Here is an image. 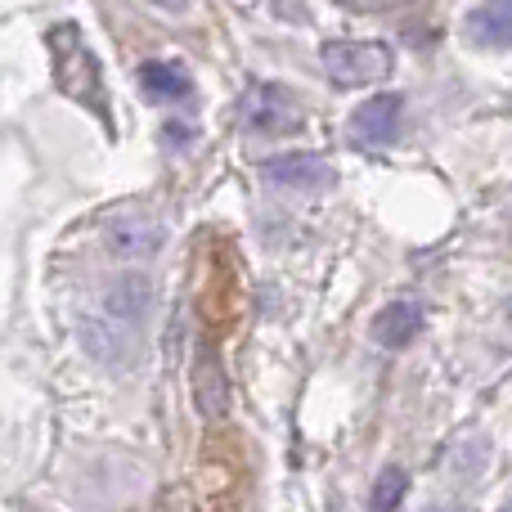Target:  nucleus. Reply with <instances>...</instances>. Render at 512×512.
Returning a JSON list of instances; mask_svg holds the SVG:
<instances>
[{"mask_svg": "<svg viewBox=\"0 0 512 512\" xmlns=\"http://www.w3.org/2000/svg\"><path fill=\"white\" fill-rule=\"evenodd\" d=\"M239 126L252 135H265V140H288V135H297L306 126V113H301L297 95L288 86L256 81L239 99Z\"/></svg>", "mask_w": 512, "mask_h": 512, "instance_id": "obj_1", "label": "nucleus"}, {"mask_svg": "<svg viewBox=\"0 0 512 512\" xmlns=\"http://www.w3.org/2000/svg\"><path fill=\"white\" fill-rule=\"evenodd\" d=\"M319 63L337 86H378L391 77L396 54L387 41H328L319 50Z\"/></svg>", "mask_w": 512, "mask_h": 512, "instance_id": "obj_2", "label": "nucleus"}, {"mask_svg": "<svg viewBox=\"0 0 512 512\" xmlns=\"http://www.w3.org/2000/svg\"><path fill=\"white\" fill-rule=\"evenodd\" d=\"M50 45H54V77H59V86L68 90L72 99L95 104L99 95H90V86L99 90V63H95V54L81 45V32L72 23H63L50 32Z\"/></svg>", "mask_w": 512, "mask_h": 512, "instance_id": "obj_3", "label": "nucleus"}, {"mask_svg": "<svg viewBox=\"0 0 512 512\" xmlns=\"http://www.w3.org/2000/svg\"><path fill=\"white\" fill-rule=\"evenodd\" d=\"M99 239H104L108 256L135 265V261H149V256L162 252V225L153 221L149 212H122V216H108Z\"/></svg>", "mask_w": 512, "mask_h": 512, "instance_id": "obj_4", "label": "nucleus"}, {"mask_svg": "<svg viewBox=\"0 0 512 512\" xmlns=\"http://www.w3.org/2000/svg\"><path fill=\"white\" fill-rule=\"evenodd\" d=\"M194 409L207 423L230 414V382H225L221 351H216L212 342H203L194 355Z\"/></svg>", "mask_w": 512, "mask_h": 512, "instance_id": "obj_5", "label": "nucleus"}, {"mask_svg": "<svg viewBox=\"0 0 512 512\" xmlns=\"http://www.w3.org/2000/svg\"><path fill=\"white\" fill-rule=\"evenodd\" d=\"M261 176L283 189H297V194H319V189L333 185V167L319 153H283V158H270L261 167Z\"/></svg>", "mask_w": 512, "mask_h": 512, "instance_id": "obj_6", "label": "nucleus"}, {"mask_svg": "<svg viewBox=\"0 0 512 512\" xmlns=\"http://www.w3.org/2000/svg\"><path fill=\"white\" fill-rule=\"evenodd\" d=\"M400 113H405V99H400L396 90L364 99V104L351 113V135L360 144H391L400 131Z\"/></svg>", "mask_w": 512, "mask_h": 512, "instance_id": "obj_7", "label": "nucleus"}, {"mask_svg": "<svg viewBox=\"0 0 512 512\" xmlns=\"http://www.w3.org/2000/svg\"><path fill=\"white\" fill-rule=\"evenodd\" d=\"M418 328H423V306H418L414 297H396L373 315L369 333L382 351H405V346L418 337Z\"/></svg>", "mask_w": 512, "mask_h": 512, "instance_id": "obj_8", "label": "nucleus"}, {"mask_svg": "<svg viewBox=\"0 0 512 512\" xmlns=\"http://www.w3.org/2000/svg\"><path fill=\"white\" fill-rule=\"evenodd\" d=\"M153 301H158V292H153V283L144 279L140 270L117 274V279L104 288V310L113 319H122V324H140V319H149Z\"/></svg>", "mask_w": 512, "mask_h": 512, "instance_id": "obj_9", "label": "nucleus"}, {"mask_svg": "<svg viewBox=\"0 0 512 512\" xmlns=\"http://www.w3.org/2000/svg\"><path fill=\"white\" fill-rule=\"evenodd\" d=\"M140 90L149 99H158V104H180V99L194 95V77L180 63L149 59V63H140Z\"/></svg>", "mask_w": 512, "mask_h": 512, "instance_id": "obj_10", "label": "nucleus"}, {"mask_svg": "<svg viewBox=\"0 0 512 512\" xmlns=\"http://www.w3.org/2000/svg\"><path fill=\"white\" fill-rule=\"evenodd\" d=\"M472 36L490 50H508L512 45V0H486L472 14Z\"/></svg>", "mask_w": 512, "mask_h": 512, "instance_id": "obj_11", "label": "nucleus"}, {"mask_svg": "<svg viewBox=\"0 0 512 512\" xmlns=\"http://www.w3.org/2000/svg\"><path fill=\"white\" fill-rule=\"evenodd\" d=\"M405 490H409V477L400 468H387V472H378V486H373V495H369V508H400L405 504Z\"/></svg>", "mask_w": 512, "mask_h": 512, "instance_id": "obj_12", "label": "nucleus"}, {"mask_svg": "<svg viewBox=\"0 0 512 512\" xmlns=\"http://www.w3.org/2000/svg\"><path fill=\"white\" fill-rule=\"evenodd\" d=\"M81 333H86V351L95 355L99 364H117V360H122V337H117L108 324H81Z\"/></svg>", "mask_w": 512, "mask_h": 512, "instance_id": "obj_13", "label": "nucleus"}, {"mask_svg": "<svg viewBox=\"0 0 512 512\" xmlns=\"http://www.w3.org/2000/svg\"><path fill=\"white\" fill-rule=\"evenodd\" d=\"M153 9H162V14H185L189 9V0H149Z\"/></svg>", "mask_w": 512, "mask_h": 512, "instance_id": "obj_14", "label": "nucleus"}]
</instances>
